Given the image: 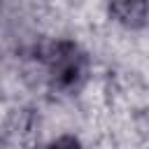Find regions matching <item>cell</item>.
Segmentation results:
<instances>
[{
	"instance_id": "2",
	"label": "cell",
	"mask_w": 149,
	"mask_h": 149,
	"mask_svg": "<svg viewBox=\"0 0 149 149\" xmlns=\"http://www.w3.org/2000/svg\"><path fill=\"white\" fill-rule=\"evenodd\" d=\"M109 16L128 28V30H140L149 23V0H107Z\"/></svg>"
},
{
	"instance_id": "3",
	"label": "cell",
	"mask_w": 149,
	"mask_h": 149,
	"mask_svg": "<svg viewBox=\"0 0 149 149\" xmlns=\"http://www.w3.org/2000/svg\"><path fill=\"white\" fill-rule=\"evenodd\" d=\"M44 149H84V147H81L79 137H74V135H58Z\"/></svg>"
},
{
	"instance_id": "1",
	"label": "cell",
	"mask_w": 149,
	"mask_h": 149,
	"mask_svg": "<svg viewBox=\"0 0 149 149\" xmlns=\"http://www.w3.org/2000/svg\"><path fill=\"white\" fill-rule=\"evenodd\" d=\"M47 77L51 88L61 93H74L81 88L88 74V58L72 40H56L42 51Z\"/></svg>"
}]
</instances>
